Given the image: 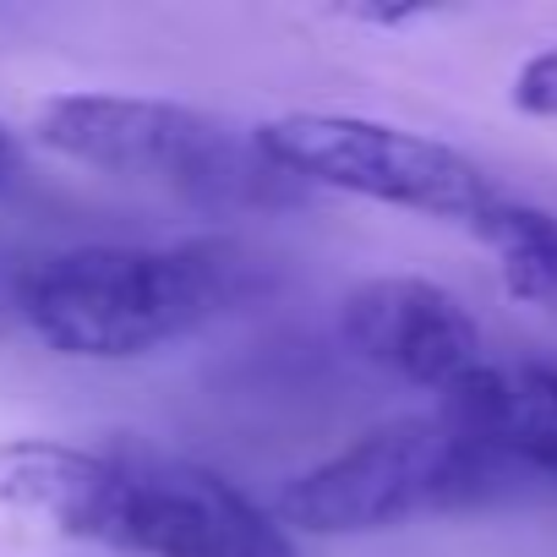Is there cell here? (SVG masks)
<instances>
[{
    "mask_svg": "<svg viewBox=\"0 0 557 557\" xmlns=\"http://www.w3.org/2000/svg\"><path fill=\"white\" fill-rule=\"evenodd\" d=\"M17 164H23V148H17V132L0 121V186H7L12 175H17Z\"/></svg>",
    "mask_w": 557,
    "mask_h": 557,
    "instance_id": "12",
    "label": "cell"
},
{
    "mask_svg": "<svg viewBox=\"0 0 557 557\" xmlns=\"http://www.w3.org/2000/svg\"><path fill=\"white\" fill-rule=\"evenodd\" d=\"M110 475L104 448H72L50 437H23L0 448V508L50 519L61 535L88 541L99 492Z\"/></svg>",
    "mask_w": 557,
    "mask_h": 557,
    "instance_id": "8",
    "label": "cell"
},
{
    "mask_svg": "<svg viewBox=\"0 0 557 557\" xmlns=\"http://www.w3.org/2000/svg\"><path fill=\"white\" fill-rule=\"evenodd\" d=\"M339 17H350V23H377V28H399V23L432 17V7H345Z\"/></svg>",
    "mask_w": 557,
    "mask_h": 557,
    "instance_id": "11",
    "label": "cell"
},
{
    "mask_svg": "<svg viewBox=\"0 0 557 557\" xmlns=\"http://www.w3.org/2000/svg\"><path fill=\"white\" fill-rule=\"evenodd\" d=\"M240 296L230 246H66L23 268L17 312L66 361H137L191 339Z\"/></svg>",
    "mask_w": 557,
    "mask_h": 557,
    "instance_id": "1",
    "label": "cell"
},
{
    "mask_svg": "<svg viewBox=\"0 0 557 557\" xmlns=\"http://www.w3.org/2000/svg\"><path fill=\"white\" fill-rule=\"evenodd\" d=\"M257 153L296 186L345 191L361 202L405 208L437 224H475L508 197L470 153L394 126L372 115H334V110H296L273 115L251 132Z\"/></svg>",
    "mask_w": 557,
    "mask_h": 557,
    "instance_id": "4",
    "label": "cell"
},
{
    "mask_svg": "<svg viewBox=\"0 0 557 557\" xmlns=\"http://www.w3.org/2000/svg\"><path fill=\"white\" fill-rule=\"evenodd\" d=\"M39 148L115 175V181H148L164 186L197 208H257L285 202L296 181H285L230 121L175 104V99H143V94H50L34 110Z\"/></svg>",
    "mask_w": 557,
    "mask_h": 557,
    "instance_id": "3",
    "label": "cell"
},
{
    "mask_svg": "<svg viewBox=\"0 0 557 557\" xmlns=\"http://www.w3.org/2000/svg\"><path fill=\"white\" fill-rule=\"evenodd\" d=\"M339 339L372 372L426 388L437 399L492 361L475 312L448 285L416 278V273L361 278L339 301Z\"/></svg>",
    "mask_w": 557,
    "mask_h": 557,
    "instance_id": "6",
    "label": "cell"
},
{
    "mask_svg": "<svg viewBox=\"0 0 557 557\" xmlns=\"http://www.w3.org/2000/svg\"><path fill=\"white\" fill-rule=\"evenodd\" d=\"M110 475L88 524L94 546L126 557H301L278 513L235 481L159 448H104Z\"/></svg>",
    "mask_w": 557,
    "mask_h": 557,
    "instance_id": "5",
    "label": "cell"
},
{
    "mask_svg": "<svg viewBox=\"0 0 557 557\" xmlns=\"http://www.w3.org/2000/svg\"><path fill=\"white\" fill-rule=\"evenodd\" d=\"M475 240L497 257L503 290L513 301H530L557 318V213L552 208L503 197L475 224Z\"/></svg>",
    "mask_w": 557,
    "mask_h": 557,
    "instance_id": "9",
    "label": "cell"
},
{
    "mask_svg": "<svg viewBox=\"0 0 557 557\" xmlns=\"http://www.w3.org/2000/svg\"><path fill=\"white\" fill-rule=\"evenodd\" d=\"M513 110L519 115H535V121H557V45L535 50L519 72H513V88H508Z\"/></svg>",
    "mask_w": 557,
    "mask_h": 557,
    "instance_id": "10",
    "label": "cell"
},
{
    "mask_svg": "<svg viewBox=\"0 0 557 557\" xmlns=\"http://www.w3.org/2000/svg\"><path fill=\"white\" fill-rule=\"evenodd\" d=\"M437 410L503 454L524 481H557V361H486L443 394Z\"/></svg>",
    "mask_w": 557,
    "mask_h": 557,
    "instance_id": "7",
    "label": "cell"
},
{
    "mask_svg": "<svg viewBox=\"0 0 557 557\" xmlns=\"http://www.w3.org/2000/svg\"><path fill=\"white\" fill-rule=\"evenodd\" d=\"M513 486H524V475L432 405L377 421L339 454L290 475L273 513L301 535H377L410 519L481 508Z\"/></svg>",
    "mask_w": 557,
    "mask_h": 557,
    "instance_id": "2",
    "label": "cell"
}]
</instances>
